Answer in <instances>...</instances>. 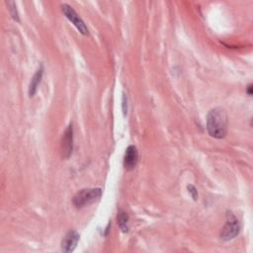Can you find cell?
<instances>
[{
    "label": "cell",
    "mask_w": 253,
    "mask_h": 253,
    "mask_svg": "<svg viewBox=\"0 0 253 253\" xmlns=\"http://www.w3.org/2000/svg\"><path fill=\"white\" fill-rule=\"evenodd\" d=\"M118 224H119V226L121 228V230L126 233L129 231V216L128 214L120 209L119 212H118Z\"/></svg>",
    "instance_id": "9"
},
{
    "label": "cell",
    "mask_w": 253,
    "mask_h": 253,
    "mask_svg": "<svg viewBox=\"0 0 253 253\" xmlns=\"http://www.w3.org/2000/svg\"><path fill=\"white\" fill-rule=\"evenodd\" d=\"M61 10L62 13L65 15V17L68 19L69 22L73 24V26L78 30L80 34L83 36H88L89 35V30L87 26L84 23V21L80 18V16L76 13V11L68 4H62L61 5Z\"/></svg>",
    "instance_id": "3"
},
{
    "label": "cell",
    "mask_w": 253,
    "mask_h": 253,
    "mask_svg": "<svg viewBox=\"0 0 253 253\" xmlns=\"http://www.w3.org/2000/svg\"><path fill=\"white\" fill-rule=\"evenodd\" d=\"M73 149V128L72 125H68L61 139V155L64 159H68Z\"/></svg>",
    "instance_id": "5"
},
{
    "label": "cell",
    "mask_w": 253,
    "mask_h": 253,
    "mask_svg": "<svg viewBox=\"0 0 253 253\" xmlns=\"http://www.w3.org/2000/svg\"><path fill=\"white\" fill-rule=\"evenodd\" d=\"M122 109H123V114L124 117L127 116L128 114V97L125 93H123V100H122Z\"/></svg>",
    "instance_id": "12"
},
{
    "label": "cell",
    "mask_w": 253,
    "mask_h": 253,
    "mask_svg": "<svg viewBox=\"0 0 253 253\" xmlns=\"http://www.w3.org/2000/svg\"><path fill=\"white\" fill-rule=\"evenodd\" d=\"M8 4V9L10 11V15L11 17L13 18L14 21L16 22H20V19H19V15H18V12H17V9H16V4L15 2L13 1H10V2H7Z\"/></svg>",
    "instance_id": "10"
},
{
    "label": "cell",
    "mask_w": 253,
    "mask_h": 253,
    "mask_svg": "<svg viewBox=\"0 0 253 253\" xmlns=\"http://www.w3.org/2000/svg\"><path fill=\"white\" fill-rule=\"evenodd\" d=\"M187 189H188V192L191 194L193 200L197 201L198 200V191H197L196 187L194 185H188Z\"/></svg>",
    "instance_id": "11"
},
{
    "label": "cell",
    "mask_w": 253,
    "mask_h": 253,
    "mask_svg": "<svg viewBox=\"0 0 253 253\" xmlns=\"http://www.w3.org/2000/svg\"><path fill=\"white\" fill-rule=\"evenodd\" d=\"M102 196V189L100 188H86L77 192L72 200L73 205L77 209H82L90 204L100 200Z\"/></svg>",
    "instance_id": "2"
},
{
    "label": "cell",
    "mask_w": 253,
    "mask_h": 253,
    "mask_svg": "<svg viewBox=\"0 0 253 253\" xmlns=\"http://www.w3.org/2000/svg\"><path fill=\"white\" fill-rule=\"evenodd\" d=\"M43 74H44V66H43V64H41L40 67L35 72L34 76L32 77V80L30 82L29 90H28L29 97L35 96V94H36V92L38 90V87H39V84L41 83V80L43 78Z\"/></svg>",
    "instance_id": "8"
},
{
    "label": "cell",
    "mask_w": 253,
    "mask_h": 253,
    "mask_svg": "<svg viewBox=\"0 0 253 253\" xmlns=\"http://www.w3.org/2000/svg\"><path fill=\"white\" fill-rule=\"evenodd\" d=\"M79 238L80 236L76 230H69L61 241V251L64 253L72 252L75 249Z\"/></svg>",
    "instance_id": "7"
},
{
    "label": "cell",
    "mask_w": 253,
    "mask_h": 253,
    "mask_svg": "<svg viewBox=\"0 0 253 253\" xmlns=\"http://www.w3.org/2000/svg\"><path fill=\"white\" fill-rule=\"evenodd\" d=\"M139 161V151L135 145H129L125 152L124 157V166L125 169L131 171L135 169Z\"/></svg>",
    "instance_id": "6"
},
{
    "label": "cell",
    "mask_w": 253,
    "mask_h": 253,
    "mask_svg": "<svg viewBox=\"0 0 253 253\" xmlns=\"http://www.w3.org/2000/svg\"><path fill=\"white\" fill-rule=\"evenodd\" d=\"M247 94L249 96H252V94H253V85H252V84H249L248 87H247Z\"/></svg>",
    "instance_id": "13"
},
{
    "label": "cell",
    "mask_w": 253,
    "mask_h": 253,
    "mask_svg": "<svg viewBox=\"0 0 253 253\" xmlns=\"http://www.w3.org/2000/svg\"><path fill=\"white\" fill-rule=\"evenodd\" d=\"M226 223L222 229L221 238L225 241H228L236 237L240 231V225L238 220L232 213H227Z\"/></svg>",
    "instance_id": "4"
},
{
    "label": "cell",
    "mask_w": 253,
    "mask_h": 253,
    "mask_svg": "<svg viewBox=\"0 0 253 253\" xmlns=\"http://www.w3.org/2000/svg\"><path fill=\"white\" fill-rule=\"evenodd\" d=\"M225 109L217 107L212 109L207 116V130L211 137L224 139L227 134L228 120Z\"/></svg>",
    "instance_id": "1"
}]
</instances>
